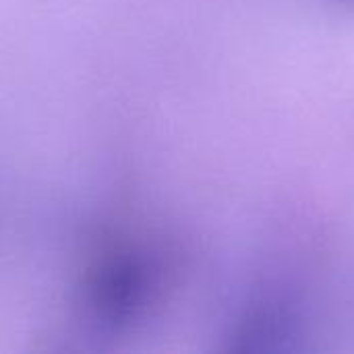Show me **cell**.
Returning <instances> with one entry per match:
<instances>
[{"instance_id": "cell-1", "label": "cell", "mask_w": 354, "mask_h": 354, "mask_svg": "<svg viewBox=\"0 0 354 354\" xmlns=\"http://www.w3.org/2000/svg\"><path fill=\"white\" fill-rule=\"evenodd\" d=\"M301 334V305L284 292H270L245 307L234 322L230 340L239 353L270 354L290 351Z\"/></svg>"}, {"instance_id": "cell-2", "label": "cell", "mask_w": 354, "mask_h": 354, "mask_svg": "<svg viewBox=\"0 0 354 354\" xmlns=\"http://www.w3.org/2000/svg\"><path fill=\"white\" fill-rule=\"evenodd\" d=\"M338 2H342V4H354V0H338Z\"/></svg>"}]
</instances>
